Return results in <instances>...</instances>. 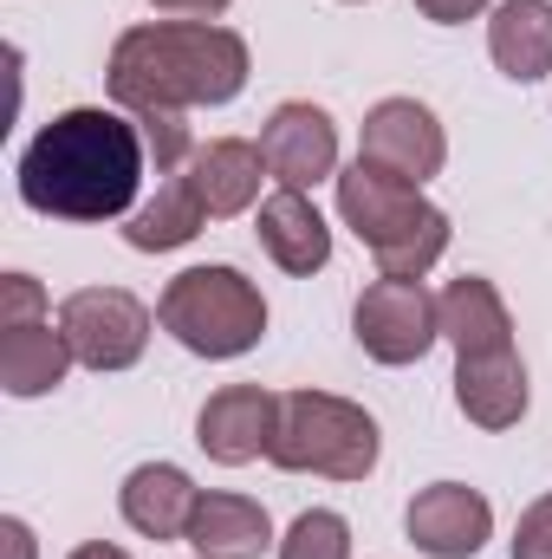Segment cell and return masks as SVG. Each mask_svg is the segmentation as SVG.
<instances>
[{"label":"cell","mask_w":552,"mask_h":559,"mask_svg":"<svg viewBox=\"0 0 552 559\" xmlns=\"http://www.w3.org/2000/svg\"><path fill=\"white\" fill-rule=\"evenodd\" d=\"M0 547H7V559H33V534H26V521H0Z\"/></svg>","instance_id":"cell-27"},{"label":"cell","mask_w":552,"mask_h":559,"mask_svg":"<svg viewBox=\"0 0 552 559\" xmlns=\"http://www.w3.org/2000/svg\"><path fill=\"white\" fill-rule=\"evenodd\" d=\"M72 345L52 319H33V325H0V391L7 397H46L65 384L72 371Z\"/></svg>","instance_id":"cell-15"},{"label":"cell","mask_w":552,"mask_h":559,"mask_svg":"<svg viewBox=\"0 0 552 559\" xmlns=\"http://www.w3.org/2000/svg\"><path fill=\"white\" fill-rule=\"evenodd\" d=\"M267 462L286 475H332V481H364L377 468V423L364 404L332 397V391H286L279 429Z\"/></svg>","instance_id":"cell-5"},{"label":"cell","mask_w":552,"mask_h":559,"mask_svg":"<svg viewBox=\"0 0 552 559\" xmlns=\"http://www.w3.org/2000/svg\"><path fill=\"white\" fill-rule=\"evenodd\" d=\"M72 559H131L124 547H105V540H92V547H79Z\"/></svg>","instance_id":"cell-28"},{"label":"cell","mask_w":552,"mask_h":559,"mask_svg":"<svg viewBox=\"0 0 552 559\" xmlns=\"http://www.w3.org/2000/svg\"><path fill=\"white\" fill-rule=\"evenodd\" d=\"M358 163H371V169H384V176L422 189L429 176H442L448 138H442V124H435L429 105H416V98H384V105H371V118H364Z\"/></svg>","instance_id":"cell-8"},{"label":"cell","mask_w":552,"mask_h":559,"mask_svg":"<svg viewBox=\"0 0 552 559\" xmlns=\"http://www.w3.org/2000/svg\"><path fill=\"white\" fill-rule=\"evenodd\" d=\"M46 319V293L33 274H7L0 280V325H33Z\"/></svg>","instance_id":"cell-23"},{"label":"cell","mask_w":552,"mask_h":559,"mask_svg":"<svg viewBox=\"0 0 552 559\" xmlns=\"http://www.w3.org/2000/svg\"><path fill=\"white\" fill-rule=\"evenodd\" d=\"M404 534H410V547H422V554H435V559H468L488 547L494 508L468 481H435V488H422L404 508Z\"/></svg>","instance_id":"cell-9"},{"label":"cell","mask_w":552,"mask_h":559,"mask_svg":"<svg viewBox=\"0 0 552 559\" xmlns=\"http://www.w3.org/2000/svg\"><path fill=\"white\" fill-rule=\"evenodd\" d=\"M156 13H182V20H215V13H228V0H149Z\"/></svg>","instance_id":"cell-26"},{"label":"cell","mask_w":552,"mask_h":559,"mask_svg":"<svg viewBox=\"0 0 552 559\" xmlns=\"http://www.w3.org/2000/svg\"><path fill=\"white\" fill-rule=\"evenodd\" d=\"M279 559H351V527H345V514H332V508H305V514L286 527Z\"/></svg>","instance_id":"cell-21"},{"label":"cell","mask_w":552,"mask_h":559,"mask_svg":"<svg viewBox=\"0 0 552 559\" xmlns=\"http://www.w3.org/2000/svg\"><path fill=\"white\" fill-rule=\"evenodd\" d=\"M488 0H416V13L422 20H435V26H461V20H475Z\"/></svg>","instance_id":"cell-25"},{"label":"cell","mask_w":552,"mask_h":559,"mask_svg":"<svg viewBox=\"0 0 552 559\" xmlns=\"http://www.w3.org/2000/svg\"><path fill=\"white\" fill-rule=\"evenodd\" d=\"M261 156H267V176L279 189H312L338 169V124L319 105L286 98L261 131Z\"/></svg>","instance_id":"cell-11"},{"label":"cell","mask_w":552,"mask_h":559,"mask_svg":"<svg viewBox=\"0 0 552 559\" xmlns=\"http://www.w3.org/2000/svg\"><path fill=\"white\" fill-rule=\"evenodd\" d=\"M156 319L195 358H241L267 332V299L235 267H189V274H176L163 286Z\"/></svg>","instance_id":"cell-4"},{"label":"cell","mask_w":552,"mask_h":559,"mask_svg":"<svg viewBox=\"0 0 552 559\" xmlns=\"http://www.w3.org/2000/svg\"><path fill=\"white\" fill-rule=\"evenodd\" d=\"M59 332L85 371H131L149 345V306L124 286H79L59 306Z\"/></svg>","instance_id":"cell-6"},{"label":"cell","mask_w":552,"mask_h":559,"mask_svg":"<svg viewBox=\"0 0 552 559\" xmlns=\"http://www.w3.org/2000/svg\"><path fill=\"white\" fill-rule=\"evenodd\" d=\"M488 52L507 79L533 85L552 72V0H501L488 20Z\"/></svg>","instance_id":"cell-19"},{"label":"cell","mask_w":552,"mask_h":559,"mask_svg":"<svg viewBox=\"0 0 552 559\" xmlns=\"http://www.w3.org/2000/svg\"><path fill=\"white\" fill-rule=\"evenodd\" d=\"M195 501H202V488L176 462H143L118 488V508H124V521L143 540H182L189 521H195Z\"/></svg>","instance_id":"cell-13"},{"label":"cell","mask_w":552,"mask_h":559,"mask_svg":"<svg viewBox=\"0 0 552 559\" xmlns=\"http://www.w3.org/2000/svg\"><path fill=\"white\" fill-rule=\"evenodd\" d=\"M182 540L202 559H261L274 547V521H267V508L248 501V495H202Z\"/></svg>","instance_id":"cell-18"},{"label":"cell","mask_w":552,"mask_h":559,"mask_svg":"<svg viewBox=\"0 0 552 559\" xmlns=\"http://www.w3.org/2000/svg\"><path fill=\"white\" fill-rule=\"evenodd\" d=\"M261 248L286 274H319L332 261V228H325V215L312 209L305 189H274L261 202Z\"/></svg>","instance_id":"cell-16"},{"label":"cell","mask_w":552,"mask_h":559,"mask_svg":"<svg viewBox=\"0 0 552 559\" xmlns=\"http://www.w3.org/2000/svg\"><path fill=\"white\" fill-rule=\"evenodd\" d=\"M514 559H552V495H540L520 527H514Z\"/></svg>","instance_id":"cell-24"},{"label":"cell","mask_w":552,"mask_h":559,"mask_svg":"<svg viewBox=\"0 0 552 559\" xmlns=\"http://www.w3.org/2000/svg\"><path fill=\"white\" fill-rule=\"evenodd\" d=\"M274 429H279V397L261 391V384H228L202 404L195 417V442L208 462L221 468H241V462H261L274 449Z\"/></svg>","instance_id":"cell-10"},{"label":"cell","mask_w":552,"mask_h":559,"mask_svg":"<svg viewBox=\"0 0 552 559\" xmlns=\"http://www.w3.org/2000/svg\"><path fill=\"white\" fill-rule=\"evenodd\" d=\"M143 131L105 105L59 111L20 156V202L52 222H118L143 182Z\"/></svg>","instance_id":"cell-1"},{"label":"cell","mask_w":552,"mask_h":559,"mask_svg":"<svg viewBox=\"0 0 552 559\" xmlns=\"http://www.w3.org/2000/svg\"><path fill=\"white\" fill-rule=\"evenodd\" d=\"M435 312H442V338L455 345V358H494V352H514V319H507V299L494 293V280L461 274L435 293Z\"/></svg>","instance_id":"cell-12"},{"label":"cell","mask_w":552,"mask_h":559,"mask_svg":"<svg viewBox=\"0 0 552 559\" xmlns=\"http://www.w3.org/2000/svg\"><path fill=\"white\" fill-rule=\"evenodd\" d=\"M195 559H202V554H195Z\"/></svg>","instance_id":"cell-29"},{"label":"cell","mask_w":552,"mask_h":559,"mask_svg":"<svg viewBox=\"0 0 552 559\" xmlns=\"http://www.w3.org/2000/svg\"><path fill=\"white\" fill-rule=\"evenodd\" d=\"M137 131H143V150H149L156 176H176V163L195 156V150H189V124H182V111H143Z\"/></svg>","instance_id":"cell-22"},{"label":"cell","mask_w":552,"mask_h":559,"mask_svg":"<svg viewBox=\"0 0 552 559\" xmlns=\"http://www.w3.org/2000/svg\"><path fill=\"white\" fill-rule=\"evenodd\" d=\"M338 215L371 248L384 280H422L448 248V215L416 182H397L371 163H351L338 176Z\"/></svg>","instance_id":"cell-3"},{"label":"cell","mask_w":552,"mask_h":559,"mask_svg":"<svg viewBox=\"0 0 552 559\" xmlns=\"http://www.w3.org/2000/svg\"><path fill=\"white\" fill-rule=\"evenodd\" d=\"M105 85L131 118L228 105L248 85V39L215 20H149V26L118 33Z\"/></svg>","instance_id":"cell-2"},{"label":"cell","mask_w":552,"mask_h":559,"mask_svg":"<svg viewBox=\"0 0 552 559\" xmlns=\"http://www.w3.org/2000/svg\"><path fill=\"white\" fill-rule=\"evenodd\" d=\"M351 332H358V345H364L377 365H416V358L442 338L435 293H429L422 280H371V286L358 293Z\"/></svg>","instance_id":"cell-7"},{"label":"cell","mask_w":552,"mask_h":559,"mask_svg":"<svg viewBox=\"0 0 552 559\" xmlns=\"http://www.w3.org/2000/svg\"><path fill=\"white\" fill-rule=\"evenodd\" d=\"M455 404L481 429H514L527 417V365L514 352L494 358H455Z\"/></svg>","instance_id":"cell-17"},{"label":"cell","mask_w":552,"mask_h":559,"mask_svg":"<svg viewBox=\"0 0 552 559\" xmlns=\"http://www.w3.org/2000/svg\"><path fill=\"white\" fill-rule=\"evenodd\" d=\"M202 228H208V209H202L195 182H189V176H169V182H156V195L131 215L124 241H131L137 254H169V248L195 241Z\"/></svg>","instance_id":"cell-20"},{"label":"cell","mask_w":552,"mask_h":559,"mask_svg":"<svg viewBox=\"0 0 552 559\" xmlns=\"http://www.w3.org/2000/svg\"><path fill=\"white\" fill-rule=\"evenodd\" d=\"M189 182H195V195H202L208 222H221V215H241V209H254V202H261L267 156H261V143L215 138V143H202V150L189 156Z\"/></svg>","instance_id":"cell-14"}]
</instances>
